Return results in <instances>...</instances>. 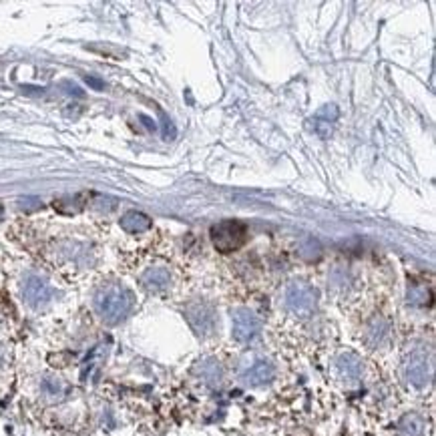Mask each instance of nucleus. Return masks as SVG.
Here are the masks:
<instances>
[{"instance_id":"2eb2a0df","label":"nucleus","mask_w":436,"mask_h":436,"mask_svg":"<svg viewBox=\"0 0 436 436\" xmlns=\"http://www.w3.org/2000/svg\"><path fill=\"white\" fill-rule=\"evenodd\" d=\"M398 430L402 436H424L426 433V420L420 415H404L398 422Z\"/></svg>"},{"instance_id":"9b49d317","label":"nucleus","mask_w":436,"mask_h":436,"mask_svg":"<svg viewBox=\"0 0 436 436\" xmlns=\"http://www.w3.org/2000/svg\"><path fill=\"white\" fill-rule=\"evenodd\" d=\"M336 119H338V109L334 105H326L310 119V129L320 139H328L332 135Z\"/></svg>"},{"instance_id":"aec40b11","label":"nucleus","mask_w":436,"mask_h":436,"mask_svg":"<svg viewBox=\"0 0 436 436\" xmlns=\"http://www.w3.org/2000/svg\"><path fill=\"white\" fill-rule=\"evenodd\" d=\"M2 215H4V208H2V203H0V219H2Z\"/></svg>"},{"instance_id":"20e7f679","label":"nucleus","mask_w":436,"mask_h":436,"mask_svg":"<svg viewBox=\"0 0 436 436\" xmlns=\"http://www.w3.org/2000/svg\"><path fill=\"white\" fill-rule=\"evenodd\" d=\"M211 244L213 248L221 253H231V251H237L242 248L246 242H248V228L246 224L242 221H235V219H226V221H219L215 224L211 231Z\"/></svg>"},{"instance_id":"6e6552de","label":"nucleus","mask_w":436,"mask_h":436,"mask_svg":"<svg viewBox=\"0 0 436 436\" xmlns=\"http://www.w3.org/2000/svg\"><path fill=\"white\" fill-rule=\"evenodd\" d=\"M336 374L342 382H346L348 386H354L360 382L362 378V372H364V364H362V358L358 356L356 352H342L336 362Z\"/></svg>"},{"instance_id":"7ed1b4c3","label":"nucleus","mask_w":436,"mask_h":436,"mask_svg":"<svg viewBox=\"0 0 436 436\" xmlns=\"http://www.w3.org/2000/svg\"><path fill=\"white\" fill-rule=\"evenodd\" d=\"M433 350L426 346H415L404 358V376L410 386L426 388L433 380Z\"/></svg>"},{"instance_id":"f257e3e1","label":"nucleus","mask_w":436,"mask_h":436,"mask_svg":"<svg viewBox=\"0 0 436 436\" xmlns=\"http://www.w3.org/2000/svg\"><path fill=\"white\" fill-rule=\"evenodd\" d=\"M133 308V293L119 284H109L95 296V310L107 324H119Z\"/></svg>"},{"instance_id":"9d476101","label":"nucleus","mask_w":436,"mask_h":436,"mask_svg":"<svg viewBox=\"0 0 436 436\" xmlns=\"http://www.w3.org/2000/svg\"><path fill=\"white\" fill-rule=\"evenodd\" d=\"M390 322L382 316H376L368 322L366 332H364V340L370 348H382L388 340H390Z\"/></svg>"},{"instance_id":"f03ea898","label":"nucleus","mask_w":436,"mask_h":436,"mask_svg":"<svg viewBox=\"0 0 436 436\" xmlns=\"http://www.w3.org/2000/svg\"><path fill=\"white\" fill-rule=\"evenodd\" d=\"M284 308L293 318L306 320L318 308V291L306 282H291L284 291Z\"/></svg>"},{"instance_id":"0eeeda50","label":"nucleus","mask_w":436,"mask_h":436,"mask_svg":"<svg viewBox=\"0 0 436 436\" xmlns=\"http://www.w3.org/2000/svg\"><path fill=\"white\" fill-rule=\"evenodd\" d=\"M275 374H278L275 364H271L270 360L262 358V360L251 362L248 368H244L239 374V380H242V384H246L249 388H260V386H268L270 382H273Z\"/></svg>"},{"instance_id":"f3484780","label":"nucleus","mask_w":436,"mask_h":436,"mask_svg":"<svg viewBox=\"0 0 436 436\" xmlns=\"http://www.w3.org/2000/svg\"><path fill=\"white\" fill-rule=\"evenodd\" d=\"M298 249H300V255L306 257V260H316V257H320V253H322L320 244H318L314 237H304V239L300 242Z\"/></svg>"},{"instance_id":"f8f14e48","label":"nucleus","mask_w":436,"mask_h":436,"mask_svg":"<svg viewBox=\"0 0 436 436\" xmlns=\"http://www.w3.org/2000/svg\"><path fill=\"white\" fill-rule=\"evenodd\" d=\"M195 374L208 384V386H219L224 382V368L215 358H203L201 362H197Z\"/></svg>"},{"instance_id":"4468645a","label":"nucleus","mask_w":436,"mask_h":436,"mask_svg":"<svg viewBox=\"0 0 436 436\" xmlns=\"http://www.w3.org/2000/svg\"><path fill=\"white\" fill-rule=\"evenodd\" d=\"M121 228L127 233H143L151 228V217L141 211H127L121 217Z\"/></svg>"},{"instance_id":"ddd939ff","label":"nucleus","mask_w":436,"mask_h":436,"mask_svg":"<svg viewBox=\"0 0 436 436\" xmlns=\"http://www.w3.org/2000/svg\"><path fill=\"white\" fill-rule=\"evenodd\" d=\"M141 284L147 291L159 293L165 291L171 284V275L165 268H149V270L141 275Z\"/></svg>"},{"instance_id":"a211bd4d","label":"nucleus","mask_w":436,"mask_h":436,"mask_svg":"<svg viewBox=\"0 0 436 436\" xmlns=\"http://www.w3.org/2000/svg\"><path fill=\"white\" fill-rule=\"evenodd\" d=\"M19 208L21 209H39L42 208V201L41 199H37V197H22L21 201H19Z\"/></svg>"},{"instance_id":"423d86ee","label":"nucleus","mask_w":436,"mask_h":436,"mask_svg":"<svg viewBox=\"0 0 436 436\" xmlns=\"http://www.w3.org/2000/svg\"><path fill=\"white\" fill-rule=\"evenodd\" d=\"M264 332L262 318L249 308H235L231 310V334L239 344H253L260 340Z\"/></svg>"},{"instance_id":"39448f33","label":"nucleus","mask_w":436,"mask_h":436,"mask_svg":"<svg viewBox=\"0 0 436 436\" xmlns=\"http://www.w3.org/2000/svg\"><path fill=\"white\" fill-rule=\"evenodd\" d=\"M183 314L191 330L199 338H211L217 330V310L208 300H191Z\"/></svg>"},{"instance_id":"1a4fd4ad","label":"nucleus","mask_w":436,"mask_h":436,"mask_svg":"<svg viewBox=\"0 0 436 436\" xmlns=\"http://www.w3.org/2000/svg\"><path fill=\"white\" fill-rule=\"evenodd\" d=\"M22 296L26 300L28 306L33 308H41L44 304H48V300L53 298V290L51 286L39 278V275H28L22 284Z\"/></svg>"},{"instance_id":"6ab92c4d","label":"nucleus","mask_w":436,"mask_h":436,"mask_svg":"<svg viewBox=\"0 0 436 436\" xmlns=\"http://www.w3.org/2000/svg\"><path fill=\"white\" fill-rule=\"evenodd\" d=\"M84 83L89 84V87H93L95 91H101V89L105 87V83L101 81V79H97V77H91V75H87V77H84Z\"/></svg>"},{"instance_id":"dca6fc26","label":"nucleus","mask_w":436,"mask_h":436,"mask_svg":"<svg viewBox=\"0 0 436 436\" xmlns=\"http://www.w3.org/2000/svg\"><path fill=\"white\" fill-rule=\"evenodd\" d=\"M430 290H426V286H420V284H412L408 288V296H406V302L410 306H416V308H424L430 304Z\"/></svg>"}]
</instances>
